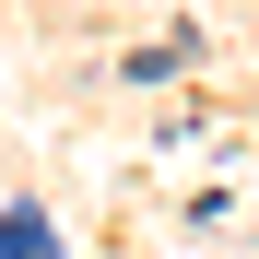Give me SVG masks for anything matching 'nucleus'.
Instances as JSON below:
<instances>
[{
  "label": "nucleus",
  "mask_w": 259,
  "mask_h": 259,
  "mask_svg": "<svg viewBox=\"0 0 259 259\" xmlns=\"http://www.w3.org/2000/svg\"><path fill=\"white\" fill-rule=\"evenodd\" d=\"M0 259H59V224L35 200H12V212H0Z\"/></svg>",
  "instance_id": "1"
}]
</instances>
